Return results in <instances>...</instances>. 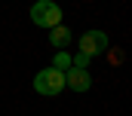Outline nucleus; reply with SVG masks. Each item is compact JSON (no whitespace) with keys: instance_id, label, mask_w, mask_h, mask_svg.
<instances>
[{"instance_id":"f257e3e1","label":"nucleus","mask_w":132,"mask_h":116,"mask_svg":"<svg viewBox=\"0 0 132 116\" xmlns=\"http://www.w3.org/2000/svg\"><path fill=\"white\" fill-rule=\"evenodd\" d=\"M31 22L37 28H55L62 25V6L52 0H37L31 6Z\"/></svg>"},{"instance_id":"f03ea898","label":"nucleus","mask_w":132,"mask_h":116,"mask_svg":"<svg viewBox=\"0 0 132 116\" xmlns=\"http://www.w3.org/2000/svg\"><path fill=\"white\" fill-rule=\"evenodd\" d=\"M34 89L40 92V95H59L62 89H65V73L62 70H55V67H46V70H40L37 76H34Z\"/></svg>"},{"instance_id":"7ed1b4c3","label":"nucleus","mask_w":132,"mask_h":116,"mask_svg":"<svg viewBox=\"0 0 132 116\" xmlns=\"http://www.w3.org/2000/svg\"><path fill=\"white\" fill-rule=\"evenodd\" d=\"M104 49H108V34L104 31H86L80 37V52L83 55L92 58V55H101Z\"/></svg>"},{"instance_id":"20e7f679","label":"nucleus","mask_w":132,"mask_h":116,"mask_svg":"<svg viewBox=\"0 0 132 116\" xmlns=\"http://www.w3.org/2000/svg\"><path fill=\"white\" fill-rule=\"evenodd\" d=\"M65 86L74 89V92H89L92 76H89L86 67H68V70H65Z\"/></svg>"},{"instance_id":"39448f33","label":"nucleus","mask_w":132,"mask_h":116,"mask_svg":"<svg viewBox=\"0 0 132 116\" xmlns=\"http://www.w3.org/2000/svg\"><path fill=\"white\" fill-rule=\"evenodd\" d=\"M49 43H52L55 49H68V43H71V31H68L65 25L49 28Z\"/></svg>"},{"instance_id":"423d86ee","label":"nucleus","mask_w":132,"mask_h":116,"mask_svg":"<svg viewBox=\"0 0 132 116\" xmlns=\"http://www.w3.org/2000/svg\"><path fill=\"white\" fill-rule=\"evenodd\" d=\"M52 67L62 70V73H65V67H71V55H68V49H59V55L52 58Z\"/></svg>"},{"instance_id":"0eeeda50","label":"nucleus","mask_w":132,"mask_h":116,"mask_svg":"<svg viewBox=\"0 0 132 116\" xmlns=\"http://www.w3.org/2000/svg\"><path fill=\"white\" fill-rule=\"evenodd\" d=\"M71 67H86V70H89V55H83V52H80L77 58H71Z\"/></svg>"}]
</instances>
